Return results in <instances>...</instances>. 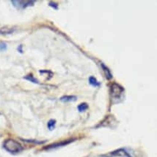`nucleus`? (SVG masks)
<instances>
[{
	"label": "nucleus",
	"mask_w": 157,
	"mask_h": 157,
	"mask_svg": "<svg viewBox=\"0 0 157 157\" xmlns=\"http://www.w3.org/2000/svg\"><path fill=\"white\" fill-rule=\"evenodd\" d=\"M4 147L7 151L11 154H18L23 150V147L19 143L12 139L5 140L4 143Z\"/></svg>",
	"instance_id": "f257e3e1"
},
{
	"label": "nucleus",
	"mask_w": 157,
	"mask_h": 157,
	"mask_svg": "<svg viewBox=\"0 0 157 157\" xmlns=\"http://www.w3.org/2000/svg\"><path fill=\"white\" fill-rule=\"evenodd\" d=\"M123 89L121 86L117 83H113L111 86V95L112 97L115 100L120 99L121 98V95H123Z\"/></svg>",
	"instance_id": "f03ea898"
},
{
	"label": "nucleus",
	"mask_w": 157,
	"mask_h": 157,
	"mask_svg": "<svg viewBox=\"0 0 157 157\" xmlns=\"http://www.w3.org/2000/svg\"><path fill=\"white\" fill-rule=\"evenodd\" d=\"M109 155L113 156V157L115 156H121V157H131V156L128 154V153L124 149H118V150L113 151V152L110 153Z\"/></svg>",
	"instance_id": "7ed1b4c3"
},
{
	"label": "nucleus",
	"mask_w": 157,
	"mask_h": 157,
	"mask_svg": "<svg viewBox=\"0 0 157 157\" xmlns=\"http://www.w3.org/2000/svg\"><path fill=\"white\" fill-rule=\"evenodd\" d=\"M12 3L16 7H26L27 6H29V5H33V2H25V1H13Z\"/></svg>",
	"instance_id": "20e7f679"
},
{
	"label": "nucleus",
	"mask_w": 157,
	"mask_h": 157,
	"mask_svg": "<svg viewBox=\"0 0 157 157\" xmlns=\"http://www.w3.org/2000/svg\"><path fill=\"white\" fill-rule=\"evenodd\" d=\"M71 141H65V142H61V143H55V144H53V145H49V146L46 147V150H50V149H54V148H57V147H61V146H63V145H67V144L70 143Z\"/></svg>",
	"instance_id": "39448f33"
},
{
	"label": "nucleus",
	"mask_w": 157,
	"mask_h": 157,
	"mask_svg": "<svg viewBox=\"0 0 157 157\" xmlns=\"http://www.w3.org/2000/svg\"><path fill=\"white\" fill-rule=\"evenodd\" d=\"M77 99L76 96H63L60 98L61 101L63 102H71V101H75Z\"/></svg>",
	"instance_id": "423d86ee"
},
{
	"label": "nucleus",
	"mask_w": 157,
	"mask_h": 157,
	"mask_svg": "<svg viewBox=\"0 0 157 157\" xmlns=\"http://www.w3.org/2000/svg\"><path fill=\"white\" fill-rule=\"evenodd\" d=\"M101 66H102L103 70H104V73H105L106 78H107V79H111V78H113V75H112L111 72H110L109 69H108L107 67L105 66V65L103 64V63H101Z\"/></svg>",
	"instance_id": "0eeeda50"
},
{
	"label": "nucleus",
	"mask_w": 157,
	"mask_h": 157,
	"mask_svg": "<svg viewBox=\"0 0 157 157\" xmlns=\"http://www.w3.org/2000/svg\"><path fill=\"white\" fill-rule=\"evenodd\" d=\"M87 108H88V105H87V103H81L80 105H78V111H80V112L85 111L87 109Z\"/></svg>",
	"instance_id": "6e6552de"
},
{
	"label": "nucleus",
	"mask_w": 157,
	"mask_h": 157,
	"mask_svg": "<svg viewBox=\"0 0 157 157\" xmlns=\"http://www.w3.org/2000/svg\"><path fill=\"white\" fill-rule=\"evenodd\" d=\"M89 82L91 84L92 86H94V87H98L99 86V83L98 81H97L96 78L94 77H90L89 78Z\"/></svg>",
	"instance_id": "1a4fd4ad"
},
{
	"label": "nucleus",
	"mask_w": 157,
	"mask_h": 157,
	"mask_svg": "<svg viewBox=\"0 0 157 157\" xmlns=\"http://www.w3.org/2000/svg\"><path fill=\"white\" fill-rule=\"evenodd\" d=\"M55 123H56L55 120H54V119H51V120L48 123V129L49 130L54 129V128H55Z\"/></svg>",
	"instance_id": "9d476101"
},
{
	"label": "nucleus",
	"mask_w": 157,
	"mask_h": 157,
	"mask_svg": "<svg viewBox=\"0 0 157 157\" xmlns=\"http://www.w3.org/2000/svg\"><path fill=\"white\" fill-rule=\"evenodd\" d=\"M25 78H26V79L30 80V81H32V82H33V83H38V80H37L36 79H35V78H33V76L31 75V74H30V75H29V76H27V77H26Z\"/></svg>",
	"instance_id": "9b49d317"
},
{
	"label": "nucleus",
	"mask_w": 157,
	"mask_h": 157,
	"mask_svg": "<svg viewBox=\"0 0 157 157\" xmlns=\"http://www.w3.org/2000/svg\"><path fill=\"white\" fill-rule=\"evenodd\" d=\"M6 48H7V46L5 43H1V44H0V51L6 50Z\"/></svg>",
	"instance_id": "f8f14e48"
}]
</instances>
